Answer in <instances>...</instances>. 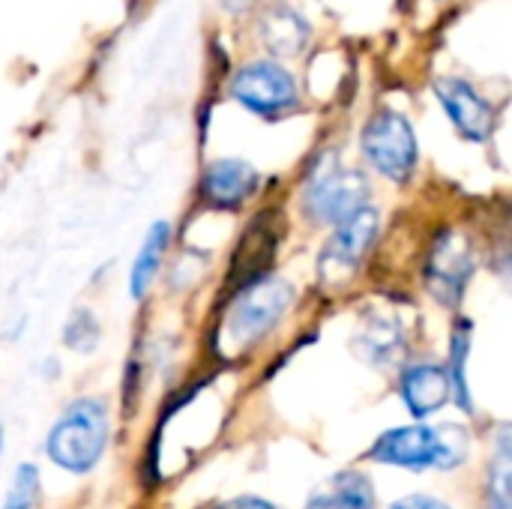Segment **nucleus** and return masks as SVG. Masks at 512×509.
<instances>
[{
    "mask_svg": "<svg viewBox=\"0 0 512 509\" xmlns=\"http://www.w3.org/2000/svg\"><path fill=\"white\" fill-rule=\"evenodd\" d=\"M402 399L408 405V411L423 420L438 414L450 399H453V384L447 375V366H435V363H414L402 372L399 381Z\"/></svg>",
    "mask_w": 512,
    "mask_h": 509,
    "instance_id": "9d476101",
    "label": "nucleus"
},
{
    "mask_svg": "<svg viewBox=\"0 0 512 509\" xmlns=\"http://www.w3.org/2000/svg\"><path fill=\"white\" fill-rule=\"evenodd\" d=\"M168 240H171V225L168 222H156V225L147 228V237H144V243H141V249L135 255V264L129 270V294L135 300H141L150 291V285H153V279H156V273L162 267Z\"/></svg>",
    "mask_w": 512,
    "mask_h": 509,
    "instance_id": "4468645a",
    "label": "nucleus"
},
{
    "mask_svg": "<svg viewBox=\"0 0 512 509\" xmlns=\"http://www.w3.org/2000/svg\"><path fill=\"white\" fill-rule=\"evenodd\" d=\"M363 153L387 180L405 183L420 159L417 135L399 111H378L363 129Z\"/></svg>",
    "mask_w": 512,
    "mask_h": 509,
    "instance_id": "f03ea898",
    "label": "nucleus"
},
{
    "mask_svg": "<svg viewBox=\"0 0 512 509\" xmlns=\"http://www.w3.org/2000/svg\"><path fill=\"white\" fill-rule=\"evenodd\" d=\"M369 459L378 465H393V468H408V471L435 468V462H438V429L423 426V423L390 429L372 444Z\"/></svg>",
    "mask_w": 512,
    "mask_h": 509,
    "instance_id": "0eeeda50",
    "label": "nucleus"
},
{
    "mask_svg": "<svg viewBox=\"0 0 512 509\" xmlns=\"http://www.w3.org/2000/svg\"><path fill=\"white\" fill-rule=\"evenodd\" d=\"M36 495H39V471H36V465H18L12 489H9V495H6L0 509H33L36 507Z\"/></svg>",
    "mask_w": 512,
    "mask_h": 509,
    "instance_id": "aec40b11",
    "label": "nucleus"
},
{
    "mask_svg": "<svg viewBox=\"0 0 512 509\" xmlns=\"http://www.w3.org/2000/svg\"><path fill=\"white\" fill-rule=\"evenodd\" d=\"M219 509H276V504H270L264 498H255V495H243V498H234V501L222 504Z\"/></svg>",
    "mask_w": 512,
    "mask_h": 509,
    "instance_id": "5701e85b",
    "label": "nucleus"
},
{
    "mask_svg": "<svg viewBox=\"0 0 512 509\" xmlns=\"http://www.w3.org/2000/svg\"><path fill=\"white\" fill-rule=\"evenodd\" d=\"M0 453H3V426H0Z\"/></svg>",
    "mask_w": 512,
    "mask_h": 509,
    "instance_id": "393cba45",
    "label": "nucleus"
},
{
    "mask_svg": "<svg viewBox=\"0 0 512 509\" xmlns=\"http://www.w3.org/2000/svg\"><path fill=\"white\" fill-rule=\"evenodd\" d=\"M390 509H453L450 504L438 501V498H429V495H408L402 501H396Z\"/></svg>",
    "mask_w": 512,
    "mask_h": 509,
    "instance_id": "4be33fe9",
    "label": "nucleus"
},
{
    "mask_svg": "<svg viewBox=\"0 0 512 509\" xmlns=\"http://www.w3.org/2000/svg\"><path fill=\"white\" fill-rule=\"evenodd\" d=\"M276 240L279 234L273 231V222H267V216H258V222L243 234V243L234 255L231 279H228V285H234L237 294L255 285L258 279H264L267 264L276 258Z\"/></svg>",
    "mask_w": 512,
    "mask_h": 509,
    "instance_id": "f8f14e48",
    "label": "nucleus"
},
{
    "mask_svg": "<svg viewBox=\"0 0 512 509\" xmlns=\"http://www.w3.org/2000/svg\"><path fill=\"white\" fill-rule=\"evenodd\" d=\"M399 333L390 327V324H381L375 330H369L366 336V345H369V357L378 360V363H387L390 357H396V348H399Z\"/></svg>",
    "mask_w": 512,
    "mask_h": 509,
    "instance_id": "412c9836",
    "label": "nucleus"
},
{
    "mask_svg": "<svg viewBox=\"0 0 512 509\" xmlns=\"http://www.w3.org/2000/svg\"><path fill=\"white\" fill-rule=\"evenodd\" d=\"M378 210H372V207H360L357 213H351L345 222H339L336 225V234L330 237V243H327V249H324V255H321V273H330L333 267H339V270H354L363 258H366V252H369V246L375 243V234H378Z\"/></svg>",
    "mask_w": 512,
    "mask_h": 509,
    "instance_id": "1a4fd4ad",
    "label": "nucleus"
},
{
    "mask_svg": "<svg viewBox=\"0 0 512 509\" xmlns=\"http://www.w3.org/2000/svg\"><path fill=\"white\" fill-rule=\"evenodd\" d=\"M468 453H471V441H468V432L462 426L447 423L438 429V462H435V468L453 471V468L468 462Z\"/></svg>",
    "mask_w": 512,
    "mask_h": 509,
    "instance_id": "a211bd4d",
    "label": "nucleus"
},
{
    "mask_svg": "<svg viewBox=\"0 0 512 509\" xmlns=\"http://www.w3.org/2000/svg\"><path fill=\"white\" fill-rule=\"evenodd\" d=\"M63 342H66V348H72L78 354H90L99 345V321H96V315L87 312V309L72 312V318L63 327Z\"/></svg>",
    "mask_w": 512,
    "mask_h": 509,
    "instance_id": "6ab92c4d",
    "label": "nucleus"
},
{
    "mask_svg": "<svg viewBox=\"0 0 512 509\" xmlns=\"http://www.w3.org/2000/svg\"><path fill=\"white\" fill-rule=\"evenodd\" d=\"M231 93L237 102H243L261 117H279L300 102L297 81L291 78V72L270 60L243 66L231 81Z\"/></svg>",
    "mask_w": 512,
    "mask_h": 509,
    "instance_id": "39448f33",
    "label": "nucleus"
},
{
    "mask_svg": "<svg viewBox=\"0 0 512 509\" xmlns=\"http://www.w3.org/2000/svg\"><path fill=\"white\" fill-rule=\"evenodd\" d=\"M435 93L465 138H471V141L489 138L492 126H495V108L474 90V84H468L462 78H438Z\"/></svg>",
    "mask_w": 512,
    "mask_h": 509,
    "instance_id": "6e6552de",
    "label": "nucleus"
},
{
    "mask_svg": "<svg viewBox=\"0 0 512 509\" xmlns=\"http://www.w3.org/2000/svg\"><path fill=\"white\" fill-rule=\"evenodd\" d=\"M261 39L279 57H294L309 42V24L285 3H273L261 18Z\"/></svg>",
    "mask_w": 512,
    "mask_h": 509,
    "instance_id": "ddd939ff",
    "label": "nucleus"
},
{
    "mask_svg": "<svg viewBox=\"0 0 512 509\" xmlns=\"http://www.w3.org/2000/svg\"><path fill=\"white\" fill-rule=\"evenodd\" d=\"M471 273H474L471 243L456 231H444L435 240L432 255L426 261V285L432 297L444 306H456L465 294Z\"/></svg>",
    "mask_w": 512,
    "mask_h": 509,
    "instance_id": "423d86ee",
    "label": "nucleus"
},
{
    "mask_svg": "<svg viewBox=\"0 0 512 509\" xmlns=\"http://www.w3.org/2000/svg\"><path fill=\"white\" fill-rule=\"evenodd\" d=\"M252 3H255V0H222V6H225L228 12H234V15L243 12V9H249Z\"/></svg>",
    "mask_w": 512,
    "mask_h": 509,
    "instance_id": "b1692460",
    "label": "nucleus"
},
{
    "mask_svg": "<svg viewBox=\"0 0 512 509\" xmlns=\"http://www.w3.org/2000/svg\"><path fill=\"white\" fill-rule=\"evenodd\" d=\"M309 509H375V489L360 471H345L309 501Z\"/></svg>",
    "mask_w": 512,
    "mask_h": 509,
    "instance_id": "2eb2a0df",
    "label": "nucleus"
},
{
    "mask_svg": "<svg viewBox=\"0 0 512 509\" xmlns=\"http://www.w3.org/2000/svg\"><path fill=\"white\" fill-rule=\"evenodd\" d=\"M291 300L294 288L285 279H258L255 285L240 291L228 321V336L240 345L258 342L270 327L279 324Z\"/></svg>",
    "mask_w": 512,
    "mask_h": 509,
    "instance_id": "20e7f679",
    "label": "nucleus"
},
{
    "mask_svg": "<svg viewBox=\"0 0 512 509\" xmlns=\"http://www.w3.org/2000/svg\"><path fill=\"white\" fill-rule=\"evenodd\" d=\"M108 432V405L96 396H81L51 426L45 441L48 459L69 474H90L108 447Z\"/></svg>",
    "mask_w": 512,
    "mask_h": 509,
    "instance_id": "f257e3e1",
    "label": "nucleus"
},
{
    "mask_svg": "<svg viewBox=\"0 0 512 509\" xmlns=\"http://www.w3.org/2000/svg\"><path fill=\"white\" fill-rule=\"evenodd\" d=\"M510 426L501 429V444H498V456L489 468V509H512L510 504Z\"/></svg>",
    "mask_w": 512,
    "mask_h": 509,
    "instance_id": "f3484780",
    "label": "nucleus"
},
{
    "mask_svg": "<svg viewBox=\"0 0 512 509\" xmlns=\"http://www.w3.org/2000/svg\"><path fill=\"white\" fill-rule=\"evenodd\" d=\"M258 189V171L243 159H216L201 177V192L216 207H240Z\"/></svg>",
    "mask_w": 512,
    "mask_h": 509,
    "instance_id": "9b49d317",
    "label": "nucleus"
},
{
    "mask_svg": "<svg viewBox=\"0 0 512 509\" xmlns=\"http://www.w3.org/2000/svg\"><path fill=\"white\" fill-rule=\"evenodd\" d=\"M468 351H471V336H468V327L459 321L456 333H453V348H450V366H447V375H450V384H453V399L459 402V408L465 414H474V402H471V390H468Z\"/></svg>",
    "mask_w": 512,
    "mask_h": 509,
    "instance_id": "dca6fc26",
    "label": "nucleus"
},
{
    "mask_svg": "<svg viewBox=\"0 0 512 509\" xmlns=\"http://www.w3.org/2000/svg\"><path fill=\"white\" fill-rule=\"evenodd\" d=\"M366 198H369V180L360 171L327 162V168H321L306 189V213L315 222L339 225L351 213L366 207Z\"/></svg>",
    "mask_w": 512,
    "mask_h": 509,
    "instance_id": "7ed1b4c3",
    "label": "nucleus"
}]
</instances>
